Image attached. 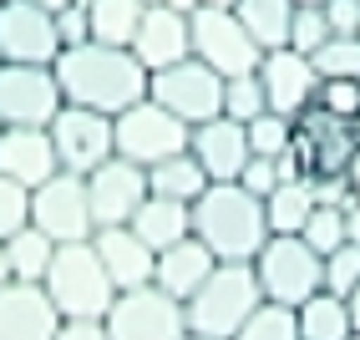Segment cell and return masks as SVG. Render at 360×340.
<instances>
[{
	"label": "cell",
	"mask_w": 360,
	"mask_h": 340,
	"mask_svg": "<svg viewBox=\"0 0 360 340\" xmlns=\"http://www.w3.org/2000/svg\"><path fill=\"white\" fill-rule=\"evenodd\" d=\"M56 82L71 107L91 112H127L132 102L148 96V66L132 56V46H107V41H82L56 56Z\"/></svg>",
	"instance_id": "6da1fadb"
},
{
	"label": "cell",
	"mask_w": 360,
	"mask_h": 340,
	"mask_svg": "<svg viewBox=\"0 0 360 340\" xmlns=\"http://www.w3.org/2000/svg\"><path fill=\"white\" fill-rule=\"evenodd\" d=\"M193 239H203L219 264H254V254L269 239L264 199L244 193L238 183H208L193 203Z\"/></svg>",
	"instance_id": "7a4b0ae2"
},
{
	"label": "cell",
	"mask_w": 360,
	"mask_h": 340,
	"mask_svg": "<svg viewBox=\"0 0 360 340\" xmlns=\"http://www.w3.org/2000/svg\"><path fill=\"white\" fill-rule=\"evenodd\" d=\"M259 305H264V289L254 279V264H213V275L183 300L188 335L233 340L238 325H244Z\"/></svg>",
	"instance_id": "3957f363"
},
{
	"label": "cell",
	"mask_w": 360,
	"mask_h": 340,
	"mask_svg": "<svg viewBox=\"0 0 360 340\" xmlns=\"http://www.w3.org/2000/svg\"><path fill=\"white\" fill-rule=\"evenodd\" d=\"M46 295L51 305L61 310V320H102L117 300V284L107 279L97 249H91V239L82 244H56L51 254V270H46Z\"/></svg>",
	"instance_id": "277c9868"
},
{
	"label": "cell",
	"mask_w": 360,
	"mask_h": 340,
	"mask_svg": "<svg viewBox=\"0 0 360 340\" xmlns=\"http://www.w3.org/2000/svg\"><path fill=\"white\" fill-rule=\"evenodd\" d=\"M254 279L269 305H304L315 289H325V259L300 234H269L254 254Z\"/></svg>",
	"instance_id": "5b68a950"
},
{
	"label": "cell",
	"mask_w": 360,
	"mask_h": 340,
	"mask_svg": "<svg viewBox=\"0 0 360 340\" xmlns=\"http://www.w3.org/2000/svg\"><path fill=\"white\" fill-rule=\"evenodd\" d=\"M112 132H117V158H127L137 168H153L162 158H178L188 153V127L183 117H173L167 107H158L153 96H142V102H132L127 112L112 117Z\"/></svg>",
	"instance_id": "8992f818"
},
{
	"label": "cell",
	"mask_w": 360,
	"mask_h": 340,
	"mask_svg": "<svg viewBox=\"0 0 360 340\" xmlns=\"http://www.w3.org/2000/svg\"><path fill=\"white\" fill-rule=\"evenodd\" d=\"M188 31H193V56L203 66H213L219 77H244V71H259L264 51L259 41L244 31V20L233 15V6H198L188 15Z\"/></svg>",
	"instance_id": "52a82bcc"
},
{
	"label": "cell",
	"mask_w": 360,
	"mask_h": 340,
	"mask_svg": "<svg viewBox=\"0 0 360 340\" xmlns=\"http://www.w3.org/2000/svg\"><path fill=\"white\" fill-rule=\"evenodd\" d=\"M148 96L173 117H183L188 127H198L224 112V77L213 66H203L198 56H183L162 71H148Z\"/></svg>",
	"instance_id": "ba28073f"
},
{
	"label": "cell",
	"mask_w": 360,
	"mask_h": 340,
	"mask_svg": "<svg viewBox=\"0 0 360 340\" xmlns=\"http://www.w3.org/2000/svg\"><path fill=\"white\" fill-rule=\"evenodd\" d=\"M112 340H188V315L183 300L162 295L158 284H137V289H117L112 310L102 315Z\"/></svg>",
	"instance_id": "9c48e42d"
},
{
	"label": "cell",
	"mask_w": 360,
	"mask_h": 340,
	"mask_svg": "<svg viewBox=\"0 0 360 340\" xmlns=\"http://www.w3.org/2000/svg\"><path fill=\"white\" fill-rule=\"evenodd\" d=\"M61 107L66 96L51 66L0 61V127H51Z\"/></svg>",
	"instance_id": "30bf717a"
},
{
	"label": "cell",
	"mask_w": 360,
	"mask_h": 340,
	"mask_svg": "<svg viewBox=\"0 0 360 340\" xmlns=\"http://www.w3.org/2000/svg\"><path fill=\"white\" fill-rule=\"evenodd\" d=\"M51 142H56V163L61 173H77L86 178L91 168H102L107 158H117V132H112V117L107 112H91V107H61L51 117Z\"/></svg>",
	"instance_id": "8fae6325"
},
{
	"label": "cell",
	"mask_w": 360,
	"mask_h": 340,
	"mask_svg": "<svg viewBox=\"0 0 360 340\" xmlns=\"http://www.w3.org/2000/svg\"><path fill=\"white\" fill-rule=\"evenodd\" d=\"M31 224L56 239V244H82L97 234L91 224V203H86V178L77 173H51L41 188H31Z\"/></svg>",
	"instance_id": "7c38bea8"
},
{
	"label": "cell",
	"mask_w": 360,
	"mask_h": 340,
	"mask_svg": "<svg viewBox=\"0 0 360 340\" xmlns=\"http://www.w3.org/2000/svg\"><path fill=\"white\" fill-rule=\"evenodd\" d=\"M61 36H56V11L36 0H6L0 6V61L20 66H56Z\"/></svg>",
	"instance_id": "4fadbf2b"
},
{
	"label": "cell",
	"mask_w": 360,
	"mask_h": 340,
	"mask_svg": "<svg viewBox=\"0 0 360 340\" xmlns=\"http://www.w3.org/2000/svg\"><path fill=\"white\" fill-rule=\"evenodd\" d=\"M142 199H148V168H137L127 158H107L102 168L86 173V203H91V224L97 229L132 224Z\"/></svg>",
	"instance_id": "5bb4252c"
},
{
	"label": "cell",
	"mask_w": 360,
	"mask_h": 340,
	"mask_svg": "<svg viewBox=\"0 0 360 340\" xmlns=\"http://www.w3.org/2000/svg\"><path fill=\"white\" fill-rule=\"evenodd\" d=\"M259 82H264V96H269V112H279V117H300V112L315 107V96H320V71H315V61L300 56V51H290V46L264 51Z\"/></svg>",
	"instance_id": "9a60e30c"
},
{
	"label": "cell",
	"mask_w": 360,
	"mask_h": 340,
	"mask_svg": "<svg viewBox=\"0 0 360 340\" xmlns=\"http://www.w3.org/2000/svg\"><path fill=\"white\" fill-rule=\"evenodd\" d=\"M188 153H193L203 163L208 183H233L238 173H244V163L254 158L249 153V132L244 122H233V117H208V122H198L193 132H188Z\"/></svg>",
	"instance_id": "2e32d148"
},
{
	"label": "cell",
	"mask_w": 360,
	"mask_h": 340,
	"mask_svg": "<svg viewBox=\"0 0 360 340\" xmlns=\"http://www.w3.org/2000/svg\"><path fill=\"white\" fill-rule=\"evenodd\" d=\"M132 56L148 66V71H162L183 56H193V31H188V15L173 11V6H158L148 0V11L137 20V36H132Z\"/></svg>",
	"instance_id": "e0dca14e"
},
{
	"label": "cell",
	"mask_w": 360,
	"mask_h": 340,
	"mask_svg": "<svg viewBox=\"0 0 360 340\" xmlns=\"http://www.w3.org/2000/svg\"><path fill=\"white\" fill-rule=\"evenodd\" d=\"M61 310L51 305L46 284H0V340H56Z\"/></svg>",
	"instance_id": "ac0fdd59"
},
{
	"label": "cell",
	"mask_w": 360,
	"mask_h": 340,
	"mask_svg": "<svg viewBox=\"0 0 360 340\" xmlns=\"http://www.w3.org/2000/svg\"><path fill=\"white\" fill-rule=\"evenodd\" d=\"M0 173L20 188H41L51 173H61L56 142L46 127H0Z\"/></svg>",
	"instance_id": "d6986e66"
},
{
	"label": "cell",
	"mask_w": 360,
	"mask_h": 340,
	"mask_svg": "<svg viewBox=\"0 0 360 340\" xmlns=\"http://www.w3.org/2000/svg\"><path fill=\"white\" fill-rule=\"evenodd\" d=\"M91 249H97L102 270L117 289H137V284H153V270H158V254L132 234V224H112V229H97L91 234Z\"/></svg>",
	"instance_id": "ffe728a7"
},
{
	"label": "cell",
	"mask_w": 360,
	"mask_h": 340,
	"mask_svg": "<svg viewBox=\"0 0 360 340\" xmlns=\"http://www.w3.org/2000/svg\"><path fill=\"white\" fill-rule=\"evenodd\" d=\"M213 249L203 244V239H193L188 234L183 244H167L162 254H158V270H153V284L162 289V295H173V300H188L193 289L213 275Z\"/></svg>",
	"instance_id": "44dd1931"
},
{
	"label": "cell",
	"mask_w": 360,
	"mask_h": 340,
	"mask_svg": "<svg viewBox=\"0 0 360 340\" xmlns=\"http://www.w3.org/2000/svg\"><path fill=\"white\" fill-rule=\"evenodd\" d=\"M132 234L148 244L153 254H162L167 244H183L193 234V203H178V199H162V193H148L132 213Z\"/></svg>",
	"instance_id": "7402d4cb"
},
{
	"label": "cell",
	"mask_w": 360,
	"mask_h": 340,
	"mask_svg": "<svg viewBox=\"0 0 360 340\" xmlns=\"http://www.w3.org/2000/svg\"><path fill=\"white\" fill-rule=\"evenodd\" d=\"M295 320H300V340H350L355 320H350V305L330 289H315L304 305H295Z\"/></svg>",
	"instance_id": "603a6c76"
},
{
	"label": "cell",
	"mask_w": 360,
	"mask_h": 340,
	"mask_svg": "<svg viewBox=\"0 0 360 340\" xmlns=\"http://www.w3.org/2000/svg\"><path fill=\"white\" fill-rule=\"evenodd\" d=\"M233 15L244 20V31L259 41V51H279L290 41L295 0H233Z\"/></svg>",
	"instance_id": "cb8c5ba5"
},
{
	"label": "cell",
	"mask_w": 360,
	"mask_h": 340,
	"mask_svg": "<svg viewBox=\"0 0 360 340\" xmlns=\"http://www.w3.org/2000/svg\"><path fill=\"white\" fill-rule=\"evenodd\" d=\"M208 188V173L193 153H178V158H162L148 168V193H162V199H178V203H198Z\"/></svg>",
	"instance_id": "d4e9b609"
},
{
	"label": "cell",
	"mask_w": 360,
	"mask_h": 340,
	"mask_svg": "<svg viewBox=\"0 0 360 340\" xmlns=\"http://www.w3.org/2000/svg\"><path fill=\"white\" fill-rule=\"evenodd\" d=\"M315 213V188L309 178H284L269 199H264V218H269V234H300Z\"/></svg>",
	"instance_id": "484cf974"
},
{
	"label": "cell",
	"mask_w": 360,
	"mask_h": 340,
	"mask_svg": "<svg viewBox=\"0 0 360 340\" xmlns=\"http://www.w3.org/2000/svg\"><path fill=\"white\" fill-rule=\"evenodd\" d=\"M51 254H56V239H46L36 224H20V229L6 239L11 279H20V284H41L46 270H51Z\"/></svg>",
	"instance_id": "4316f807"
},
{
	"label": "cell",
	"mask_w": 360,
	"mask_h": 340,
	"mask_svg": "<svg viewBox=\"0 0 360 340\" xmlns=\"http://www.w3.org/2000/svg\"><path fill=\"white\" fill-rule=\"evenodd\" d=\"M142 11H148V0H86L91 41H107V46H132Z\"/></svg>",
	"instance_id": "83f0119b"
},
{
	"label": "cell",
	"mask_w": 360,
	"mask_h": 340,
	"mask_svg": "<svg viewBox=\"0 0 360 340\" xmlns=\"http://www.w3.org/2000/svg\"><path fill=\"white\" fill-rule=\"evenodd\" d=\"M249 132V153L254 158H284L295 142V117H279V112H259L254 122H244Z\"/></svg>",
	"instance_id": "f1b7e54d"
},
{
	"label": "cell",
	"mask_w": 360,
	"mask_h": 340,
	"mask_svg": "<svg viewBox=\"0 0 360 340\" xmlns=\"http://www.w3.org/2000/svg\"><path fill=\"white\" fill-rule=\"evenodd\" d=\"M233 340H300V320H295L290 305H269V300H264L249 320L238 325Z\"/></svg>",
	"instance_id": "f546056e"
},
{
	"label": "cell",
	"mask_w": 360,
	"mask_h": 340,
	"mask_svg": "<svg viewBox=\"0 0 360 340\" xmlns=\"http://www.w3.org/2000/svg\"><path fill=\"white\" fill-rule=\"evenodd\" d=\"M309 61H315L320 82H340V77L360 82V36H330Z\"/></svg>",
	"instance_id": "4dcf8cb0"
},
{
	"label": "cell",
	"mask_w": 360,
	"mask_h": 340,
	"mask_svg": "<svg viewBox=\"0 0 360 340\" xmlns=\"http://www.w3.org/2000/svg\"><path fill=\"white\" fill-rule=\"evenodd\" d=\"M259 112H269V96H264L259 71L229 77V82H224V117H233V122H254Z\"/></svg>",
	"instance_id": "1f68e13d"
},
{
	"label": "cell",
	"mask_w": 360,
	"mask_h": 340,
	"mask_svg": "<svg viewBox=\"0 0 360 340\" xmlns=\"http://www.w3.org/2000/svg\"><path fill=\"white\" fill-rule=\"evenodd\" d=\"M300 239H304L320 259H325L330 249L350 244V239H345V208H340V203H315V213H309V224L300 229Z\"/></svg>",
	"instance_id": "d6a6232c"
},
{
	"label": "cell",
	"mask_w": 360,
	"mask_h": 340,
	"mask_svg": "<svg viewBox=\"0 0 360 340\" xmlns=\"http://www.w3.org/2000/svg\"><path fill=\"white\" fill-rule=\"evenodd\" d=\"M330 41V20H325V6H295V20H290V51L300 56H315L320 46Z\"/></svg>",
	"instance_id": "836d02e7"
},
{
	"label": "cell",
	"mask_w": 360,
	"mask_h": 340,
	"mask_svg": "<svg viewBox=\"0 0 360 340\" xmlns=\"http://www.w3.org/2000/svg\"><path fill=\"white\" fill-rule=\"evenodd\" d=\"M360 284V244H340L325 254V289L330 295H350V289Z\"/></svg>",
	"instance_id": "e575fe53"
},
{
	"label": "cell",
	"mask_w": 360,
	"mask_h": 340,
	"mask_svg": "<svg viewBox=\"0 0 360 340\" xmlns=\"http://www.w3.org/2000/svg\"><path fill=\"white\" fill-rule=\"evenodd\" d=\"M20 224H31V193L0 173V244H6Z\"/></svg>",
	"instance_id": "d590c367"
},
{
	"label": "cell",
	"mask_w": 360,
	"mask_h": 340,
	"mask_svg": "<svg viewBox=\"0 0 360 340\" xmlns=\"http://www.w3.org/2000/svg\"><path fill=\"white\" fill-rule=\"evenodd\" d=\"M315 107L330 112V117H340V122H355V112H360V82H350V77H340V82H320Z\"/></svg>",
	"instance_id": "8d00e7d4"
},
{
	"label": "cell",
	"mask_w": 360,
	"mask_h": 340,
	"mask_svg": "<svg viewBox=\"0 0 360 340\" xmlns=\"http://www.w3.org/2000/svg\"><path fill=\"white\" fill-rule=\"evenodd\" d=\"M244 193H254V199H269V193L284 183V173H279V158H249L244 163V173L233 178Z\"/></svg>",
	"instance_id": "74e56055"
},
{
	"label": "cell",
	"mask_w": 360,
	"mask_h": 340,
	"mask_svg": "<svg viewBox=\"0 0 360 340\" xmlns=\"http://www.w3.org/2000/svg\"><path fill=\"white\" fill-rule=\"evenodd\" d=\"M56 36H61V51H66V46H82V41H91L86 0H71V6H61V11H56Z\"/></svg>",
	"instance_id": "f35d334b"
},
{
	"label": "cell",
	"mask_w": 360,
	"mask_h": 340,
	"mask_svg": "<svg viewBox=\"0 0 360 340\" xmlns=\"http://www.w3.org/2000/svg\"><path fill=\"white\" fill-rule=\"evenodd\" d=\"M330 36H355L360 31V0H325Z\"/></svg>",
	"instance_id": "ab89813d"
},
{
	"label": "cell",
	"mask_w": 360,
	"mask_h": 340,
	"mask_svg": "<svg viewBox=\"0 0 360 340\" xmlns=\"http://www.w3.org/2000/svg\"><path fill=\"white\" fill-rule=\"evenodd\" d=\"M56 340H112V335H107V320H61Z\"/></svg>",
	"instance_id": "60d3db41"
},
{
	"label": "cell",
	"mask_w": 360,
	"mask_h": 340,
	"mask_svg": "<svg viewBox=\"0 0 360 340\" xmlns=\"http://www.w3.org/2000/svg\"><path fill=\"white\" fill-rule=\"evenodd\" d=\"M340 173H345V183H350V193H360V142H355V148H350V158H345V168H340Z\"/></svg>",
	"instance_id": "b9f144b4"
},
{
	"label": "cell",
	"mask_w": 360,
	"mask_h": 340,
	"mask_svg": "<svg viewBox=\"0 0 360 340\" xmlns=\"http://www.w3.org/2000/svg\"><path fill=\"white\" fill-rule=\"evenodd\" d=\"M345 305H350V320H355V335H360V284L345 295Z\"/></svg>",
	"instance_id": "7bdbcfd3"
},
{
	"label": "cell",
	"mask_w": 360,
	"mask_h": 340,
	"mask_svg": "<svg viewBox=\"0 0 360 340\" xmlns=\"http://www.w3.org/2000/svg\"><path fill=\"white\" fill-rule=\"evenodd\" d=\"M158 6H173V11H183V15H193V11H198V0H158Z\"/></svg>",
	"instance_id": "ee69618b"
},
{
	"label": "cell",
	"mask_w": 360,
	"mask_h": 340,
	"mask_svg": "<svg viewBox=\"0 0 360 340\" xmlns=\"http://www.w3.org/2000/svg\"><path fill=\"white\" fill-rule=\"evenodd\" d=\"M0 284H11V259H6V244H0Z\"/></svg>",
	"instance_id": "f6af8a7d"
},
{
	"label": "cell",
	"mask_w": 360,
	"mask_h": 340,
	"mask_svg": "<svg viewBox=\"0 0 360 340\" xmlns=\"http://www.w3.org/2000/svg\"><path fill=\"white\" fill-rule=\"evenodd\" d=\"M36 6H46V11H61V6H71V0H36Z\"/></svg>",
	"instance_id": "bcb514c9"
},
{
	"label": "cell",
	"mask_w": 360,
	"mask_h": 340,
	"mask_svg": "<svg viewBox=\"0 0 360 340\" xmlns=\"http://www.w3.org/2000/svg\"><path fill=\"white\" fill-rule=\"evenodd\" d=\"M198 6H233V0H198Z\"/></svg>",
	"instance_id": "7dc6e473"
},
{
	"label": "cell",
	"mask_w": 360,
	"mask_h": 340,
	"mask_svg": "<svg viewBox=\"0 0 360 340\" xmlns=\"http://www.w3.org/2000/svg\"><path fill=\"white\" fill-rule=\"evenodd\" d=\"M295 6H325V0H295Z\"/></svg>",
	"instance_id": "c3c4849f"
},
{
	"label": "cell",
	"mask_w": 360,
	"mask_h": 340,
	"mask_svg": "<svg viewBox=\"0 0 360 340\" xmlns=\"http://www.w3.org/2000/svg\"><path fill=\"white\" fill-rule=\"evenodd\" d=\"M350 127H355V137H360V112H355V122H350Z\"/></svg>",
	"instance_id": "681fc988"
},
{
	"label": "cell",
	"mask_w": 360,
	"mask_h": 340,
	"mask_svg": "<svg viewBox=\"0 0 360 340\" xmlns=\"http://www.w3.org/2000/svg\"><path fill=\"white\" fill-rule=\"evenodd\" d=\"M188 340H213V335H188Z\"/></svg>",
	"instance_id": "f907efd6"
},
{
	"label": "cell",
	"mask_w": 360,
	"mask_h": 340,
	"mask_svg": "<svg viewBox=\"0 0 360 340\" xmlns=\"http://www.w3.org/2000/svg\"><path fill=\"white\" fill-rule=\"evenodd\" d=\"M350 340H360V335H350Z\"/></svg>",
	"instance_id": "816d5d0a"
},
{
	"label": "cell",
	"mask_w": 360,
	"mask_h": 340,
	"mask_svg": "<svg viewBox=\"0 0 360 340\" xmlns=\"http://www.w3.org/2000/svg\"><path fill=\"white\" fill-rule=\"evenodd\" d=\"M0 6H6V0H0Z\"/></svg>",
	"instance_id": "f5cc1de1"
},
{
	"label": "cell",
	"mask_w": 360,
	"mask_h": 340,
	"mask_svg": "<svg viewBox=\"0 0 360 340\" xmlns=\"http://www.w3.org/2000/svg\"><path fill=\"white\" fill-rule=\"evenodd\" d=\"M355 36H360V31H355Z\"/></svg>",
	"instance_id": "db71d44e"
}]
</instances>
